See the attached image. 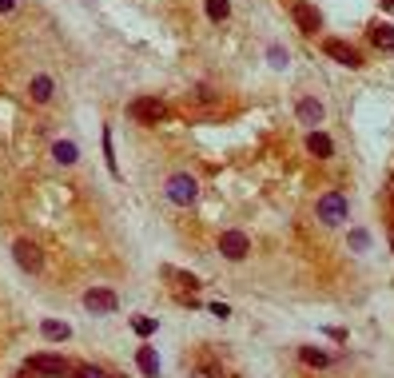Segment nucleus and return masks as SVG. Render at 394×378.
I'll use <instances>...</instances> for the list:
<instances>
[{
	"label": "nucleus",
	"mask_w": 394,
	"mask_h": 378,
	"mask_svg": "<svg viewBox=\"0 0 394 378\" xmlns=\"http://www.w3.org/2000/svg\"><path fill=\"white\" fill-rule=\"evenodd\" d=\"M299 120H303V123H311V128H315V123H322V116H327V112H322V104H319V100H311V96H303V100H299Z\"/></svg>",
	"instance_id": "9b49d317"
},
{
	"label": "nucleus",
	"mask_w": 394,
	"mask_h": 378,
	"mask_svg": "<svg viewBox=\"0 0 394 378\" xmlns=\"http://www.w3.org/2000/svg\"><path fill=\"white\" fill-rule=\"evenodd\" d=\"M390 243H394V231H390Z\"/></svg>",
	"instance_id": "bb28decb"
},
{
	"label": "nucleus",
	"mask_w": 394,
	"mask_h": 378,
	"mask_svg": "<svg viewBox=\"0 0 394 378\" xmlns=\"http://www.w3.org/2000/svg\"><path fill=\"white\" fill-rule=\"evenodd\" d=\"M128 116L140 120V123H160V120H168V104L156 100V96H140V100L128 104Z\"/></svg>",
	"instance_id": "20e7f679"
},
{
	"label": "nucleus",
	"mask_w": 394,
	"mask_h": 378,
	"mask_svg": "<svg viewBox=\"0 0 394 378\" xmlns=\"http://www.w3.org/2000/svg\"><path fill=\"white\" fill-rule=\"evenodd\" d=\"M322 52H327L334 64H343V68H362V52L351 48L346 40H322Z\"/></svg>",
	"instance_id": "0eeeda50"
},
{
	"label": "nucleus",
	"mask_w": 394,
	"mask_h": 378,
	"mask_svg": "<svg viewBox=\"0 0 394 378\" xmlns=\"http://www.w3.org/2000/svg\"><path fill=\"white\" fill-rule=\"evenodd\" d=\"M108 378H123V374H108Z\"/></svg>",
	"instance_id": "a878e982"
},
{
	"label": "nucleus",
	"mask_w": 394,
	"mask_h": 378,
	"mask_svg": "<svg viewBox=\"0 0 394 378\" xmlns=\"http://www.w3.org/2000/svg\"><path fill=\"white\" fill-rule=\"evenodd\" d=\"M315 211H319V220L327 223V227H339V223H346V215H351V203H346V196H339V191H327Z\"/></svg>",
	"instance_id": "7ed1b4c3"
},
{
	"label": "nucleus",
	"mask_w": 394,
	"mask_h": 378,
	"mask_svg": "<svg viewBox=\"0 0 394 378\" xmlns=\"http://www.w3.org/2000/svg\"><path fill=\"white\" fill-rule=\"evenodd\" d=\"M227 13H231V4L227 0H208V16L219 25V20H227Z\"/></svg>",
	"instance_id": "aec40b11"
},
{
	"label": "nucleus",
	"mask_w": 394,
	"mask_h": 378,
	"mask_svg": "<svg viewBox=\"0 0 394 378\" xmlns=\"http://www.w3.org/2000/svg\"><path fill=\"white\" fill-rule=\"evenodd\" d=\"M307 151H311V156H319V159H331V156H334V144H331V135H322V132H311V135H307Z\"/></svg>",
	"instance_id": "ddd939ff"
},
{
	"label": "nucleus",
	"mask_w": 394,
	"mask_h": 378,
	"mask_svg": "<svg viewBox=\"0 0 394 378\" xmlns=\"http://www.w3.org/2000/svg\"><path fill=\"white\" fill-rule=\"evenodd\" d=\"M247 251H251V239H247L243 231H223L219 235V255L231 259V263H243Z\"/></svg>",
	"instance_id": "423d86ee"
},
{
	"label": "nucleus",
	"mask_w": 394,
	"mask_h": 378,
	"mask_svg": "<svg viewBox=\"0 0 394 378\" xmlns=\"http://www.w3.org/2000/svg\"><path fill=\"white\" fill-rule=\"evenodd\" d=\"M160 275H163V279H172L175 299H179V303H184V306H196V299L187 295V291H199V287H203L196 275H187V271H179V267H160Z\"/></svg>",
	"instance_id": "39448f33"
},
{
	"label": "nucleus",
	"mask_w": 394,
	"mask_h": 378,
	"mask_svg": "<svg viewBox=\"0 0 394 378\" xmlns=\"http://www.w3.org/2000/svg\"><path fill=\"white\" fill-rule=\"evenodd\" d=\"M299 363H303V366H319V370H322V366L331 363V358H327V351H315V346H299Z\"/></svg>",
	"instance_id": "f3484780"
},
{
	"label": "nucleus",
	"mask_w": 394,
	"mask_h": 378,
	"mask_svg": "<svg viewBox=\"0 0 394 378\" xmlns=\"http://www.w3.org/2000/svg\"><path fill=\"white\" fill-rule=\"evenodd\" d=\"M84 306L92 311V315H111V311L120 306V299H116L108 287H92V291L84 295Z\"/></svg>",
	"instance_id": "1a4fd4ad"
},
{
	"label": "nucleus",
	"mask_w": 394,
	"mask_h": 378,
	"mask_svg": "<svg viewBox=\"0 0 394 378\" xmlns=\"http://www.w3.org/2000/svg\"><path fill=\"white\" fill-rule=\"evenodd\" d=\"M132 327H136V335H151L160 323H156V318H132Z\"/></svg>",
	"instance_id": "412c9836"
},
{
	"label": "nucleus",
	"mask_w": 394,
	"mask_h": 378,
	"mask_svg": "<svg viewBox=\"0 0 394 378\" xmlns=\"http://www.w3.org/2000/svg\"><path fill=\"white\" fill-rule=\"evenodd\" d=\"M163 191H168V199H172V203L191 208V203H196V196H199V180H196V175H187V171H175Z\"/></svg>",
	"instance_id": "f03ea898"
},
{
	"label": "nucleus",
	"mask_w": 394,
	"mask_h": 378,
	"mask_svg": "<svg viewBox=\"0 0 394 378\" xmlns=\"http://www.w3.org/2000/svg\"><path fill=\"white\" fill-rule=\"evenodd\" d=\"M16 8V0H0V13H13Z\"/></svg>",
	"instance_id": "b1692460"
},
{
	"label": "nucleus",
	"mask_w": 394,
	"mask_h": 378,
	"mask_svg": "<svg viewBox=\"0 0 394 378\" xmlns=\"http://www.w3.org/2000/svg\"><path fill=\"white\" fill-rule=\"evenodd\" d=\"M136 366L148 378H160V354L151 351V346H140V351H136Z\"/></svg>",
	"instance_id": "f8f14e48"
},
{
	"label": "nucleus",
	"mask_w": 394,
	"mask_h": 378,
	"mask_svg": "<svg viewBox=\"0 0 394 378\" xmlns=\"http://www.w3.org/2000/svg\"><path fill=\"white\" fill-rule=\"evenodd\" d=\"M211 315H219V318H227L231 311H227V303H211Z\"/></svg>",
	"instance_id": "5701e85b"
},
{
	"label": "nucleus",
	"mask_w": 394,
	"mask_h": 378,
	"mask_svg": "<svg viewBox=\"0 0 394 378\" xmlns=\"http://www.w3.org/2000/svg\"><path fill=\"white\" fill-rule=\"evenodd\" d=\"M52 156H56V163H76V159H80V147H76L72 140H60V144L52 147Z\"/></svg>",
	"instance_id": "dca6fc26"
},
{
	"label": "nucleus",
	"mask_w": 394,
	"mask_h": 378,
	"mask_svg": "<svg viewBox=\"0 0 394 378\" xmlns=\"http://www.w3.org/2000/svg\"><path fill=\"white\" fill-rule=\"evenodd\" d=\"M370 40H374L379 48L390 52V48H394V28H390V25H374V28H370Z\"/></svg>",
	"instance_id": "6ab92c4d"
},
{
	"label": "nucleus",
	"mask_w": 394,
	"mask_h": 378,
	"mask_svg": "<svg viewBox=\"0 0 394 378\" xmlns=\"http://www.w3.org/2000/svg\"><path fill=\"white\" fill-rule=\"evenodd\" d=\"M382 4H386V8H394V0H382Z\"/></svg>",
	"instance_id": "393cba45"
},
{
	"label": "nucleus",
	"mask_w": 394,
	"mask_h": 378,
	"mask_svg": "<svg viewBox=\"0 0 394 378\" xmlns=\"http://www.w3.org/2000/svg\"><path fill=\"white\" fill-rule=\"evenodd\" d=\"M191 378H227L223 374V366L219 363H211V358H203V363L191 366Z\"/></svg>",
	"instance_id": "a211bd4d"
},
{
	"label": "nucleus",
	"mask_w": 394,
	"mask_h": 378,
	"mask_svg": "<svg viewBox=\"0 0 394 378\" xmlns=\"http://www.w3.org/2000/svg\"><path fill=\"white\" fill-rule=\"evenodd\" d=\"M13 255H16V263H20V271H40V263H44V255H40V247L32 243V239H16V247H13Z\"/></svg>",
	"instance_id": "9d476101"
},
{
	"label": "nucleus",
	"mask_w": 394,
	"mask_h": 378,
	"mask_svg": "<svg viewBox=\"0 0 394 378\" xmlns=\"http://www.w3.org/2000/svg\"><path fill=\"white\" fill-rule=\"evenodd\" d=\"M72 374H76V378H108L104 370H100V366H76Z\"/></svg>",
	"instance_id": "4be33fe9"
},
{
	"label": "nucleus",
	"mask_w": 394,
	"mask_h": 378,
	"mask_svg": "<svg viewBox=\"0 0 394 378\" xmlns=\"http://www.w3.org/2000/svg\"><path fill=\"white\" fill-rule=\"evenodd\" d=\"M25 370L28 374H44V378H68L76 370L64 354H52V351H40V354H32L25 363Z\"/></svg>",
	"instance_id": "f257e3e1"
},
{
	"label": "nucleus",
	"mask_w": 394,
	"mask_h": 378,
	"mask_svg": "<svg viewBox=\"0 0 394 378\" xmlns=\"http://www.w3.org/2000/svg\"><path fill=\"white\" fill-rule=\"evenodd\" d=\"M40 335L48 342H64L72 335V327H68V323H56V318H44V323H40Z\"/></svg>",
	"instance_id": "4468645a"
},
{
	"label": "nucleus",
	"mask_w": 394,
	"mask_h": 378,
	"mask_svg": "<svg viewBox=\"0 0 394 378\" xmlns=\"http://www.w3.org/2000/svg\"><path fill=\"white\" fill-rule=\"evenodd\" d=\"M28 92H32L36 104H48L52 100V76H32V88H28Z\"/></svg>",
	"instance_id": "2eb2a0df"
},
{
	"label": "nucleus",
	"mask_w": 394,
	"mask_h": 378,
	"mask_svg": "<svg viewBox=\"0 0 394 378\" xmlns=\"http://www.w3.org/2000/svg\"><path fill=\"white\" fill-rule=\"evenodd\" d=\"M291 16H295L299 32H307V36H315V32L322 28L319 8H315V4H307V0H295V4H291Z\"/></svg>",
	"instance_id": "6e6552de"
}]
</instances>
